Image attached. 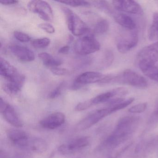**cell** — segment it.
Returning a JSON list of instances; mask_svg holds the SVG:
<instances>
[{
    "instance_id": "1",
    "label": "cell",
    "mask_w": 158,
    "mask_h": 158,
    "mask_svg": "<svg viewBox=\"0 0 158 158\" xmlns=\"http://www.w3.org/2000/svg\"><path fill=\"white\" fill-rule=\"evenodd\" d=\"M140 122L139 116H127L120 118L112 132L99 146V150L112 152L126 143L138 128Z\"/></svg>"
},
{
    "instance_id": "2",
    "label": "cell",
    "mask_w": 158,
    "mask_h": 158,
    "mask_svg": "<svg viewBox=\"0 0 158 158\" xmlns=\"http://www.w3.org/2000/svg\"><path fill=\"white\" fill-rule=\"evenodd\" d=\"M101 46L95 35L89 31L81 36L76 41L74 46L76 53L80 55H87L99 50Z\"/></svg>"
},
{
    "instance_id": "3",
    "label": "cell",
    "mask_w": 158,
    "mask_h": 158,
    "mask_svg": "<svg viewBox=\"0 0 158 158\" xmlns=\"http://www.w3.org/2000/svg\"><path fill=\"white\" fill-rule=\"evenodd\" d=\"M65 15L68 29L76 36H81L90 31L83 20L72 10L67 8L63 9Z\"/></svg>"
},
{
    "instance_id": "4",
    "label": "cell",
    "mask_w": 158,
    "mask_h": 158,
    "mask_svg": "<svg viewBox=\"0 0 158 158\" xmlns=\"http://www.w3.org/2000/svg\"><path fill=\"white\" fill-rule=\"evenodd\" d=\"M113 83L127 85L139 89H146L148 86L147 80L132 70L127 69L120 74L114 76Z\"/></svg>"
},
{
    "instance_id": "5",
    "label": "cell",
    "mask_w": 158,
    "mask_h": 158,
    "mask_svg": "<svg viewBox=\"0 0 158 158\" xmlns=\"http://www.w3.org/2000/svg\"><path fill=\"white\" fill-rule=\"evenodd\" d=\"M138 41V34L136 29H124V31L121 33L117 38L116 47L121 53H127L137 46Z\"/></svg>"
},
{
    "instance_id": "6",
    "label": "cell",
    "mask_w": 158,
    "mask_h": 158,
    "mask_svg": "<svg viewBox=\"0 0 158 158\" xmlns=\"http://www.w3.org/2000/svg\"><path fill=\"white\" fill-rule=\"evenodd\" d=\"M114 113L111 107L110 106L96 110L80 121L77 124V128L79 130H84L90 128L103 118Z\"/></svg>"
},
{
    "instance_id": "7",
    "label": "cell",
    "mask_w": 158,
    "mask_h": 158,
    "mask_svg": "<svg viewBox=\"0 0 158 158\" xmlns=\"http://www.w3.org/2000/svg\"><path fill=\"white\" fill-rule=\"evenodd\" d=\"M158 61V41L146 46L138 53L137 64L139 66L155 64Z\"/></svg>"
},
{
    "instance_id": "8",
    "label": "cell",
    "mask_w": 158,
    "mask_h": 158,
    "mask_svg": "<svg viewBox=\"0 0 158 158\" xmlns=\"http://www.w3.org/2000/svg\"><path fill=\"white\" fill-rule=\"evenodd\" d=\"M27 8L31 12L36 14L44 21L51 22L53 20L52 9L47 2L40 0L31 1L28 2Z\"/></svg>"
},
{
    "instance_id": "9",
    "label": "cell",
    "mask_w": 158,
    "mask_h": 158,
    "mask_svg": "<svg viewBox=\"0 0 158 158\" xmlns=\"http://www.w3.org/2000/svg\"><path fill=\"white\" fill-rule=\"evenodd\" d=\"M0 62V74L6 81L16 82L24 85L25 77L23 75L20 73L15 67L2 57L1 58Z\"/></svg>"
},
{
    "instance_id": "10",
    "label": "cell",
    "mask_w": 158,
    "mask_h": 158,
    "mask_svg": "<svg viewBox=\"0 0 158 158\" xmlns=\"http://www.w3.org/2000/svg\"><path fill=\"white\" fill-rule=\"evenodd\" d=\"M89 144V137H82L73 139L69 143L61 145L59 147L58 151L63 155H70L83 149Z\"/></svg>"
},
{
    "instance_id": "11",
    "label": "cell",
    "mask_w": 158,
    "mask_h": 158,
    "mask_svg": "<svg viewBox=\"0 0 158 158\" xmlns=\"http://www.w3.org/2000/svg\"><path fill=\"white\" fill-rule=\"evenodd\" d=\"M0 111L7 122L15 127L23 126V123L14 108L2 98L0 99Z\"/></svg>"
},
{
    "instance_id": "12",
    "label": "cell",
    "mask_w": 158,
    "mask_h": 158,
    "mask_svg": "<svg viewBox=\"0 0 158 158\" xmlns=\"http://www.w3.org/2000/svg\"><path fill=\"white\" fill-rule=\"evenodd\" d=\"M103 76L98 72H85L76 77L72 88L73 89H77L89 84L99 83Z\"/></svg>"
},
{
    "instance_id": "13",
    "label": "cell",
    "mask_w": 158,
    "mask_h": 158,
    "mask_svg": "<svg viewBox=\"0 0 158 158\" xmlns=\"http://www.w3.org/2000/svg\"><path fill=\"white\" fill-rule=\"evenodd\" d=\"M112 4L116 10L134 15H142L143 11L136 2L129 0L113 1Z\"/></svg>"
},
{
    "instance_id": "14",
    "label": "cell",
    "mask_w": 158,
    "mask_h": 158,
    "mask_svg": "<svg viewBox=\"0 0 158 158\" xmlns=\"http://www.w3.org/2000/svg\"><path fill=\"white\" fill-rule=\"evenodd\" d=\"M7 135L11 142L19 148H26L29 145L28 135L23 130L17 128L8 129Z\"/></svg>"
},
{
    "instance_id": "15",
    "label": "cell",
    "mask_w": 158,
    "mask_h": 158,
    "mask_svg": "<svg viewBox=\"0 0 158 158\" xmlns=\"http://www.w3.org/2000/svg\"><path fill=\"white\" fill-rule=\"evenodd\" d=\"M65 120V116L63 113H54L41 120L40 124L46 129H54L63 124Z\"/></svg>"
},
{
    "instance_id": "16",
    "label": "cell",
    "mask_w": 158,
    "mask_h": 158,
    "mask_svg": "<svg viewBox=\"0 0 158 158\" xmlns=\"http://www.w3.org/2000/svg\"><path fill=\"white\" fill-rule=\"evenodd\" d=\"M10 50L13 55L21 61H33L35 58L34 52L27 47L13 45L10 46Z\"/></svg>"
},
{
    "instance_id": "17",
    "label": "cell",
    "mask_w": 158,
    "mask_h": 158,
    "mask_svg": "<svg viewBox=\"0 0 158 158\" xmlns=\"http://www.w3.org/2000/svg\"><path fill=\"white\" fill-rule=\"evenodd\" d=\"M158 146V135L150 138L146 140H143L138 143L135 149V153L146 154L154 150Z\"/></svg>"
},
{
    "instance_id": "18",
    "label": "cell",
    "mask_w": 158,
    "mask_h": 158,
    "mask_svg": "<svg viewBox=\"0 0 158 158\" xmlns=\"http://www.w3.org/2000/svg\"><path fill=\"white\" fill-rule=\"evenodd\" d=\"M114 17L115 22L124 29L129 30L136 29V24L135 20L129 15L119 13L114 14Z\"/></svg>"
},
{
    "instance_id": "19",
    "label": "cell",
    "mask_w": 158,
    "mask_h": 158,
    "mask_svg": "<svg viewBox=\"0 0 158 158\" xmlns=\"http://www.w3.org/2000/svg\"><path fill=\"white\" fill-rule=\"evenodd\" d=\"M38 57L45 66L50 68L58 67L62 64L60 60L54 58L52 55L47 52L39 53Z\"/></svg>"
},
{
    "instance_id": "20",
    "label": "cell",
    "mask_w": 158,
    "mask_h": 158,
    "mask_svg": "<svg viewBox=\"0 0 158 158\" xmlns=\"http://www.w3.org/2000/svg\"><path fill=\"white\" fill-rule=\"evenodd\" d=\"M139 67L147 77L158 82V67L155 64L140 65Z\"/></svg>"
},
{
    "instance_id": "21",
    "label": "cell",
    "mask_w": 158,
    "mask_h": 158,
    "mask_svg": "<svg viewBox=\"0 0 158 158\" xmlns=\"http://www.w3.org/2000/svg\"><path fill=\"white\" fill-rule=\"evenodd\" d=\"M31 148L36 153H42L48 149V144L44 139L36 138L31 140Z\"/></svg>"
},
{
    "instance_id": "22",
    "label": "cell",
    "mask_w": 158,
    "mask_h": 158,
    "mask_svg": "<svg viewBox=\"0 0 158 158\" xmlns=\"http://www.w3.org/2000/svg\"><path fill=\"white\" fill-rule=\"evenodd\" d=\"M23 84L16 82H7L2 85L3 90L10 96L17 95L20 92Z\"/></svg>"
},
{
    "instance_id": "23",
    "label": "cell",
    "mask_w": 158,
    "mask_h": 158,
    "mask_svg": "<svg viewBox=\"0 0 158 158\" xmlns=\"http://www.w3.org/2000/svg\"><path fill=\"white\" fill-rule=\"evenodd\" d=\"M148 37L151 41H158V13L153 14L152 23L148 33Z\"/></svg>"
},
{
    "instance_id": "24",
    "label": "cell",
    "mask_w": 158,
    "mask_h": 158,
    "mask_svg": "<svg viewBox=\"0 0 158 158\" xmlns=\"http://www.w3.org/2000/svg\"><path fill=\"white\" fill-rule=\"evenodd\" d=\"M109 28L108 21L106 19L101 18L96 23L93 30V34L97 35H103L108 31Z\"/></svg>"
},
{
    "instance_id": "25",
    "label": "cell",
    "mask_w": 158,
    "mask_h": 158,
    "mask_svg": "<svg viewBox=\"0 0 158 158\" xmlns=\"http://www.w3.org/2000/svg\"><path fill=\"white\" fill-rule=\"evenodd\" d=\"M93 2H94L95 6L99 9L100 10L105 12V13L110 15H114V13L111 7L107 2L98 1Z\"/></svg>"
},
{
    "instance_id": "26",
    "label": "cell",
    "mask_w": 158,
    "mask_h": 158,
    "mask_svg": "<svg viewBox=\"0 0 158 158\" xmlns=\"http://www.w3.org/2000/svg\"><path fill=\"white\" fill-rule=\"evenodd\" d=\"M51 40L48 38L37 39L32 41V46L36 48H44L49 46Z\"/></svg>"
},
{
    "instance_id": "27",
    "label": "cell",
    "mask_w": 158,
    "mask_h": 158,
    "mask_svg": "<svg viewBox=\"0 0 158 158\" xmlns=\"http://www.w3.org/2000/svg\"><path fill=\"white\" fill-rule=\"evenodd\" d=\"M158 124V99L155 102L154 110L151 114L148 122V125L152 127Z\"/></svg>"
},
{
    "instance_id": "28",
    "label": "cell",
    "mask_w": 158,
    "mask_h": 158,
    "mask_svg": "<svg viewBox=\"0 0 158 158\" xmlns=\"http://www.w3.org/2000/svg\"><path fill=\"white\" fill-rule=\"evenodd\" d=\"M114 53L110 50L106 51L104 53L102 64L103 67H108L110 66L114 61Z\"/></svg>"
},
{
    "instance_id": "29",
    "label": "cell",
    "mask_w": 158,
    "mask_h": 158,
    "mask_svg": "<svg viewBox=\"0 0 158 158\" xmlns=\"http://www.w3.org/2000/svg\"><path fill=\"white\" fill-rule=\"evenodd\" d=\"M148 107L147 102H141L130 107L128 111L131 113L137 114L144 112Z\"/></svg>"
},
{
    "instance_id": "30",
    "label": "cell",
    "mask_w": 158,
    "mask_h": 158,
    "mask_svg": "<svg viewBox=\"0 0 158 158\" xmlns=\"http://www.w3.org/2000/svg\"><path fill=\"white\" fill-rule=\"evenodd\" d=\"M59 2L64 3L68 6L71 7H85V6H90V4L89 2L85 1H59Z\"/></svg>"
},
{
    "instance_id": "31",
    "label": "cell",
    "mask_w": 158,
    "mask_h": 158,
    "mask_svg": "<svg viewBox=\"0 0 158 158\" xmlns=\"http://www.w3.org/2000/svg\"><path fill=\"white\" fill-rule=\"evenodd\" d=\"M65 85V82H62L56 88L54 89L49 95L48 98L50 99H55L59 97L61 94L63 89Z\"/></svg>"
},
{
    "instance_id": "32",
    "label": "cell",
    "mask_w": 158,
    "mask_h": 158,
    "mask_svg": "<svg viewBox=\"0 0 158 158\" xmlns=\"http://www.w3.org/2000/svg\"><path fill=\"white\" fill-rule=\"evenodd\" d=\"M14 35L15 38L20 42H27L31 40V38L28 35L20 31H15Z\"/></svg>"
},
{
    "instance_id": "33",
    "label": "cell",
    "mask_w": 158,
    "mask_h": 158,
    "mask_svg": "<svg viewBox=\"0 0 158 158\" xmlns=\"http://www.w3.org/2000/svg\"><path fill=\"white\" fill-rule=\"evenodd\" d=\"M38 27L48 34H53L55 30L53 26L48 23H43L38 25Z\"/></svg>"
},
{
    "instance_id": "34",
    "label": "cell",
    "mask_w": 158,
    "mask_h": 158,
    "mask_svg": "<svg viewBox=\"0 0 158 158\" xmlns=\"http://www.w3.org/2000/svg\"><path fill=\"white\" fill-rule=\"evenodd\" d=\"M50 71L52 73L57 76H64L69 73V71L65 68L56 67L50 68Z\"/></svg>"
},
{
    "instance_id": "35",
    "label": "cell",
    "mask_w": 158,
    "mask_h": 158,
    "mask_svg": "<svg viewBox=\"0 0 158 158\" xmlns=\"http://www.w3.org/2000/svg\"><path fill=\"white\" fill-rule=\"evenodd\" d=\"M0 2L3 5H11L17 4L19 2V1H14V0H5V1H1Z\"/></svg>"
},
{
    "instance_id": "36",
    "label": "cell",
    "mask_w": 158,
    "mask_h": 158,
    "mask_svg": "<svg viewBox=\"0 0 158 158\" xmlns=\"http://www.w3.org/2000/svg\"><path fill=\"white\" fill-rule=\"evenodd\" d=\"M69 51H70V47L66 45V46L61 47L59 49V53H61V54H66L69 52Z\"/></svg>"
}]
</instances>
